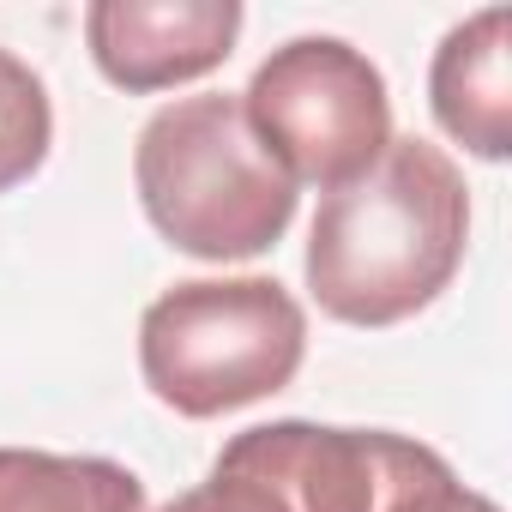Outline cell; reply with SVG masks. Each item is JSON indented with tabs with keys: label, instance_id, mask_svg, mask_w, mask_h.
<instances>
[{
	"label": "cell",
	"instance_id": "cell-1",
	"mask_svg": "<svg viewBox=\"0 0 512 512\" xmlns=\"http://www.w3.org/2000/svg\"><path fill=\"white\" fill-rule=\"evenodd\" d=\"M470 193L428 139H392L356 181L320 199L308 235V290L344 326L422 314L464 266Z\"/></svg>",
	"mask_w": 512,
	"mask_h": 512
},
{
	"label": "cell",
	"instance_id": "cell-2",
	"mask_svg": "<svg viewBox=\"0 0 512 512\" xmlns=\"http://www.w3.org/2000/svg\"><path fill=\"white\" fill-rule=\"evenodd\" d=\"M133 181L157 235L193 260H253L296 217V181L253 133L241 97L163 103L139 133Z\"/></svg>",
	"mask_w": 512,
	"mask_h": 512
},
{
	"label": "cell",
	"instance_id": "cell-3",
	"mask_svg": "<svg viewBox=\"0 0 512 512\" xmlns=\"http://www.w3.org/2000/svg\"><path fill=\"white\" fill-rule=\"evenodd\" d=\"M308 314L278 278H193L139 320V368L175 416H229L296 380Z\"/></svg>",
	"mask_w": 512,
	"mask_h": 512
},
{
	"label": "cell",
	"instance_id": "cell-4",
	"mask_svg": "<svg viewBox=\"0 0 512 512\" xmlns=\"http://www.w3.org/2000/svg\"><path fill=\"white\" fill-rule=\"evenodd\" d=\"M241 109L290 181L344 187L392 145V97L380 67L344 37H296L272 49Z\"/></svg>",
	"mask_w": 512,
	"mask_h": 512
},
{
	"label": "cell",
	"instance_id": "cell-5",
	"mask_svg": "<svg viewBox=\"0 0 512 512\" xmlns=\"http://www.w3.org/2000/svg\"><path fill=\"white\" fill-rule=\"evenodd\" d=\"M434 446L386 428H320V422H266L235 434L217 464L260 476L284 512H392L398 488Z\"/></svg>",
	"mask_w": 512,
	"mask_h": 512
},
{
	"label": "cell",
	"instance_id": "cell-6",
	"mask_svg": "<svg viewBox=\"0 0 512 512\" xmlns=\"http://www.w3.org/2000/svg\"><path fill=\"white\" fill-rule=\"evenodd\" d=\"M241 37L235 0H97L85 7V43L109 85L145 97L205 79Z\"/></svg>",
	"mask_w": 512,
	"mask_h": 512
},
{
	"label": "cell",
	"instance_id": "cell-7",
	"mask_svg": "<svg viewBox=\"0 0 512 512\" xmlns=\"http://www.w3.org/2000/svg\"><path fill=\"white\" fill-rule=\"evenodd\" d=\"M506 37H512V13L488 7L476 19H464L458 31H446V43L434 49V73H428V103L434 121L476 157L500 163L512 151V73H506Z\"/></svg>",
	"mask_w": 512,
	"mask_h": 512
},
{
	"label": "cell",
	"instance_id": "cell-8",
	"mask_svg": "<svg viewBox=\"0 0 512 512\" xmlns=\"http://www.w3.org/2000/svg\"><path fill=\"white\" fill-rule=\"evenodd\" d=\"M0 512H145V482L115 458L0 446Z\"/></svg>",
	"mask_w": 512,
	"mask_h": 512
},
{
	"label": "cell",
	"instance_id": "cell-9",
	"mask_svg": "<svg viewBox=\"0 0 512 512\" xmlns=\"http://www.w3.org/2000/svg\"><path fill=\"white\" fill-rule=\"evenodd\" d=\"M49 145H55V109H49L43 79L13 49H0V193L31 181Z\"/></svg>",
	"mask_w": 512,
	"mask_h": 512
},
{
	"label": "cell",
	"instance_id": "cell-10",
	"mask_svg": "<svg viewBox=\"0 0 512 512\" xmlns=\"http://www.w3.org/2000/svg\"><path fill=\"white\" fill-rule=\"evenodd\" d=\"M157 512H284V500L247 470H229V464H211V476L187 494H175L169 506Z\"/></svg>",
	"mask_w": 512,
	"mask_h": 512
},
{
	"label": "cell",
	"instance_id": "cell-11",
	"mask_svg": "<svg viewBox=\"0 0 512 512\" xmlns=\"http://www.w3.org/2000/svg\"><path fill=\"white\" fill-rule=\"evenodd\" d=\"M392 512H500V506H494L488 494L464 488V482L452 476V464H446L440 452H428V458L416 464V476L398 488Z\"/></svg>",
	"mask_w": 512,
	"mask_h": 512
}]
</instances>
